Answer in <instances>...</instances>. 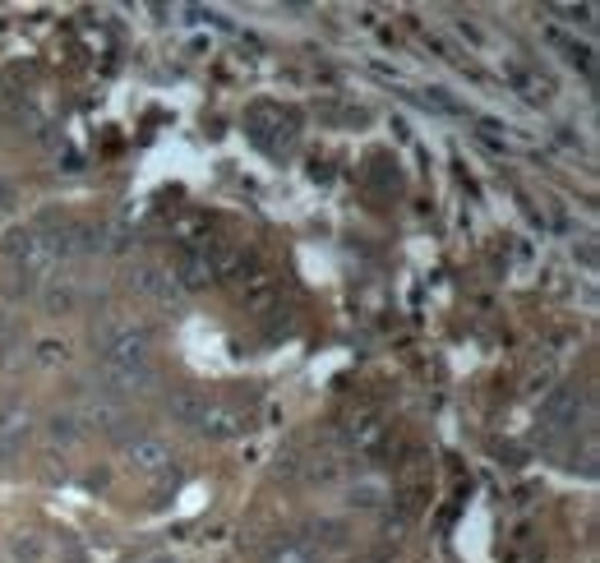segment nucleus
I'll return each mask as SVG.
<instances>
[{
    "label": "nucleus",
    "instance_id": "nucleus-13",
    "mask_svg": "<svg viewBox=\"0 0 600 563\" xmlns=\"http://www.w3.org/2000/svg\"><path fill=\"white\" fill-rule=\"evenodd\" d=\"M342 439H347L351 448H370L374 439H380V425H374V416H351V420L342 425Z\"/></svg>",
    "mask_w": 600,
    "mask_h": 563
},
{
    "label": "nucleus",
    "instance_id": "nucleus-12",
    "mask_svg": "<svg viewBox=\"0 0 600 563\" xmlns=\"http://www.w3.org/2000/svg\"><path fill=\"white\" fill-rule=\"evenodd\" d=\"M204 393H194V389H185V393H176L171 397V416L176 420H181V425H190V430H194V425H199V416H204Z\"/></svg>",
    "mask_w": 600,
    "mask_h": 563
},
{
    "label": "nucleus",
    "instance_id": "nucleus-2",
    "mask_svg": "<svg viewBox=\"0 0 600 563\" xmlns=\"http://www.w3.org/2000/svg\"><path fill=\"white\" fill-rule=\"evenodd\" d=\"M5 259H10L14 278H19V286H24V291H37L47 278L60 273L56 245H52V236H42V232H19V236H10Z\"/></svg>",
    "mask_w": 600,
    "mask_h": 563
},
{
    "label": "nucleus",
    "instance_id": "nucleus-10",
    "mask_svg": "<svg viewBox=\"0 0 600 563\" xmlns=\"http://www.w3.org/2000/svg\"><path fill=\"white\" fill-rule=\"evenodd\" d=\"M351 508H361V513H374V508H384L393 499V485L384 476H355L351 481Z\"/></svg>",
    "mask_w": 600,
    "mask_h": 563
},
{
    "label": "nucleus",
    "instance_id": "nucleus-6",
    "mask_svg": "<svg viewBox=\"0 0 600 563\" xmlns=\"http://www.w3.org/2000/svg\"><path fill=\"white\" fill-rule=\"evenodd\" d=\"M29 439H33V407L19 397H5L0 402V462L24 453Z\"/></svg>",
    "mask_w": 600,
    "mask_h": 563
},
{
    "label": "nucleus",
    "instance_id": "nucleus-9",
    "mask_svg": "<svg viewBox=\"0 0 600 563\" xmlns=\"http://www.w3.org/2000/svg\"><path fill=\"white\" fill-rule=\"evenodd\" d=\"M37 301H42V309H47V314H75L83 305V286L70 273H56V278H47L37 286Z\"/></svg>",
    "mask_w": 600,
    "mask_h": 563
},
{
    "label": "nucleus",
    "instance_id": "nucleus-1",
    "mask_svg": "<svg viewBox=\"0 0 600 563\" xmlns=\"http://www.w3.org/2000/svg\"><path fill=\"white\" fill-rule=\"evenodd\" d=\"M93 347L102 351V360H152V328L111 309L93 324Z\"/></svg>",
    "mask_w": 600,
    "mask_h": 563
},
{
    "label": "nucleus",
    "instance_id": "nucleus-5",
    "mask_svg": "<svg viewBox=\"0 0 600 563\" xmlns=\"http://www.w3.org/2000/svg\"><path fill=\"white\" fill-rule=\"evenodd\" d=\"M121 462L129 476H144V481H158L171 471L176 453H171V443L162 435H129L125 448H121Z\"/></svg>",
    "mask_w": 600,
    "mask_h": 563
},
{
    "label": "nucleus",
    "instance_id": "nucleus-3",
    "mask_svg": "<svg viewBox=\"0 0 600 563\" xmlns=\"http://www.w3.org/2000/svg\"><path fill=\"white\" fill-rule=\"evenodd\" d=\"M98 389L102 393H111V397H144V393H152L158 389V365L152 360H98Z\"/></svg>",
    "mask_w": 600,
    "mask_h": 563
},
{
    "label": "nucleus",
    "instance_id": "nucleus-11",
    "mask_svg": "<svg viewBox=\"0 0 600 563\" xmlns=\"http://www.w3.org/2000/svg\"><path fill=\"white\" fill-rule=\"evenodd\" d=\"M47 536L37 531H14L10 536V563H47Z\"/></svg>",
    "mask_w": 600,
    "mask_h": 563
},
{
    "label": "nucleus",
    "instance_id": "nucleus-8",
    "mask_svg": "<svg viewBox=\"0 0 600 563\" xmlns=\"http://www.w3.org/2000/svg\"><path fill=\"white\" fill-rule=\"evenodd\" d=\"M194 430H199V435H208V439H231V435H246V430H250V420L240 416L236 407H227V402L208 397V402H204V416H199Z\"/></svg>",
    "mask_w": 600,
    "mask_h": 563
},
{
    "label": "nucleus",
    "instance_id": "nucleus-15",
    "mask_svg": "<svg viewBox=\"0 0 600 563\" xmlns=\"http://www.w3.org/2000/svg\"><path fill=\"white\" fill-rule=\"evenodd\" d=\"M273 563H319V559L305 540H282V545L273 550Z\"/></svg>",
    "mask_w": 600,
    "mask_h": 563
},
{
    "label": "nucleus",
    "instance_id": "nucleus-16",
    "mask_svg": "<svg viewBox=\"0 0 600 563\" xmlns=\"http://www.w3.org/2000/svg\"><path fill=\"white\" fill-rule=\"evenodd\" d=\"M65 360H70V347L65 342H37V365H65Z\"/></svg>",
    "mask_w": 600,
    "mask_h": 563
},
{
    "label": "nucleus",
    "instance_id": "nucleus-17",
    "mask_svg": "<svg viewBox=\"0 0 600 563\" xmlns=\"http://www.w3.org/2000/svg\"><path fill=\"white\" fill-rule=\"evenodd\" d=\"M573 412H577V393H559L545 402V416H554V420H568Z\"/></svg>",
    "mask_w": 600,
    "mask_h": 563
},
{
    "label": "nucleus",
    "instance_id": "nucleus-14",
    "mask_svg": "<svg viewBox=\"0 0 600 563\" xmlns=\"http://www.w3.org/2000/svg\"><path fill=\"white\" fill-rule=\"evenodd\" d=\"M79 435H83V430L75 425V416H70V412H65V416H52V420H47V439H52L56 448H70Z\"/></svg>",
    "mask_w": 600,
    "mask_h": 563
},
{
    "label": "nucleus",
    "instance_id": "nucleus-7",
    "mask_svg": "<svg viewBox=\"0 0 600 563\" xmlns=\"http://www.w3.org/2000/svg\"><path fill=\"white\" fill-rule=\"evenodd\" d=\"M129 291L144 301H158V305H181V296H185L171 268H158V263L135 268V273H129Z\"/></svg>",
    "mask_w": 600,
    "mask_h": 563
},
{
    "label": "nucleus",
    "instance_id": "nucleus-4",
    "mask_svg": "<svg viewBox=\"0 0 600 563\" xmlns=\"http://www.w3.org/2000/svg\"><path fill=\"white\" fill-rule=\"evenodd\" d=\"M70 416H75L79 430H98V435H106V439H129V412H125V402L111 397V393H102V389H88Z\"/></svg>",
    "mask_w": 600,
    "mask_h": 563
}]
</instances>
